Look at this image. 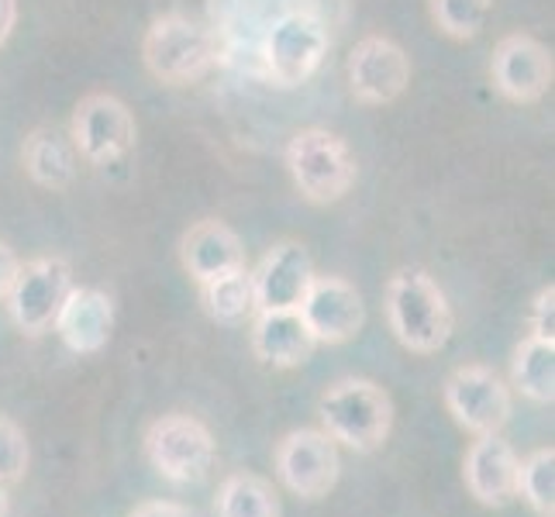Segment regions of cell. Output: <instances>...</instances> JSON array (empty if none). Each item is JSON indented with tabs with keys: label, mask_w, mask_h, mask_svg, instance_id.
Returning <instances> with one entry per match:
<instances>
[{
	"label": "cell",
	"mask_w": 555,
	"mask_h": 517,
	"mask_svg": "<svg viewBox=\"0 0 555 517\" xmlns=\"http://www.w3.org/2000/svg\"><path fill=\"white\" fill-rule=\"evenodd\" d=\"M324 435L352 452H376L393 428V400L373 379H338L318 400Z\"/></svg>",
	"instance_id": "1"
},
{
	"label": "cell",
	"mask_w": 555,
	"mask_h": 517,
	"mask_svg": "<svg viewBox=\"0 0 555 517\" xmlns=\"http://www.w3.org/2000/svg\"><path fill=\"white\" fill-rule=\"evenodd\" d=\"M387 318L397 341L417 356L442 352L455 324L442 286L421 270H400L387 283Z\"/></svg>",
	"instance_id": "2"
},
{
	"label": "cell",
	"mask_w": 555,
	"mask_h": 517,
	"mask_svg": "<svg viewBox=\"0 0 555 517\" xmlns=\"http://www.w3.org/2000/svg\"><path fill=\"white\" fill-rule=\"evenodd\" d=\"M142 60L159 83L190 87L215 69L218 42H215V35L194 25L190 17L166 14L149 25L142 38Z\"/></svg>",
	"instance_id": "3"
},
{
	"label": "cell",
	"mask_w": 555,
	"mask_h": 517,
	"mask_svg": "<svg viewBox=\"0 0 555 517\" xmlns=\"http://www.w3.org/2000/svg\"><path fill=\"white\" fill-rule=\"evenodd\" d=\"M324 52H328V28L314 14V11H283L273 17L270 28L262 31V46H259V60L266 76L276 87H300L308 83L324 63Z\"/></svg>",
	"instance_id": "4"
},
{
	"label": "cell",
	"mask_w": 555,
	"mask_h": 517,
	"mask_svg": "<svg viewBox=\"0 0 555 517\" xmlns=\"http://www.w3.org/2000/svg\"><path fill=\"white\" fill-rule=\"evenodd\" d=\"M294 186L311 204H335L356 183V156L338 135L324 128H304L286 145Z\"/></svg>",
	"instance_id": "5"
},
{
	"label": "cell",
	"mask_w": 555,
	"mask_h": 517,
	"mask_svg": "<svg viewBox=\"0 0 555 517\" xmlns=\"http://www.w3.org/2000/svg\"><path fill=\"white\" fill-rule=\"evenodd\" d=\"M149 463L169 483H201L215 466V438L190 414H166L145 435Z\"/></svg>",
	"instance_id": "6"
},
{
	"label": "cell",
	"mask_w": 555,
	"mask_h": 517,
	"mask_svg": "<svg viewBox=\"0 0 555 517\" xmlns=\"http://www.w3.org/2000/svg\"><path fill=\"white\" fill-rule=\"evenodd\" d=\"M69 290H73V273H69V262L60 256H46V259H31L25 266H17V273L4 294L17 332L46 335Z\"/></svg>",
	"instance_id": "7"
},
{
	"label": "cell",
	"mask_w": 555,
	"mask_h": 517,
	"mask_svg": "<svg viewBox=\"0 0 555 517\" xmlns=\"http://www.w3.org/2000/svg\"><path fill=\"white\" fill-rule=\"evenodd\" d=\"M135 118H131L128 104L114 98V93H90L73 111L69 142L76 156H83L93 166H111L125 159L135 148Z\"/></svg>",
	"instance_id": "8"
},
{
	"label": "cell",
	"mask_w": 555,
	"mask_h": 517,
	"mask_svg": "<svg viewBox=\"0 0 555 517\" xmlns=\"http://www.w3.org/2000/svg\"><path fill=\"white\" fill-rule=\"evenodd\" d=\"M442 397L455 425L473 438L501 435L514 408L511 387L487 366H459L455 373H449Z\"/></svg>",
	"instance_id": "9"
},
{
	"label": "cell",
	"mask_w": 555,
	"mask_h": 517,
	"mask_svg": "<svg viewBox=\"0 0 555 517\" xmlns=\"http://www.w3.org/2000/svg\"><path fill=\"white\" fill-rule=\"evenodd\" d=\"M273 463H276L280 483L291 493L304 496V501L328 496L341 476V455H338L335 438L314 428H300L286 435L276 445Z\"/></svg>",
	"instance_id": "10"
},
{
	"label": "cell",
	"mask_w": 555,
	"mask_h": 517,
	"mask_svg": "<svg viewBox=\"0 0 555 517\" xmlns=\"http://www.w3.org/2000/svg\"><path fill=\"white\" fill-rule=\"evenodd\" d=\"M349 90L359 104L383 107L393 104L411 83V60L390 38L370 35L349 52Z\"/></svg>",
	"instance_id": "11"
},
{
	"label": "cell",
	"mask_w": 555,
	"mask_h": 517,
	"mask_svg": "<svg viewBox=\"0 0 555 517\" xmlns=\"http://www.w3.org/2000/svg\"><path fill=\"white\" fill-rule=\"evenodd\" d=\"M297 314L304 318L318 345H341L362 332V324H366V303H362V294L349 280L314 276Z\"/></svg>",
	"instance_id": "12"
},
{
	"label": "cell",
	"mask_w": 555,
	"mask_h": 517,
	"mask_svg": "<svg viewBox=\"0 0 555 517\" xmlns=\"http://www.w3.org/2000/svg\"><path fill=\"white\" fill-rule=\"evenodd\" d=\"M552 52L531 35H507L493 49L490 76L501 98L511 104H534L552 87Z\"/></svg>",
	"instance_id": "13"
},
{
	"label": "cell",
	"mask_w": 555,
	"mask_h": 517,
	"mask_svg": "<svg viewBox=\"0 0 555 517\" xmlns=\"http://www.w3.org/2000/svg\"><path fill=\"white\" fill-rule=\"evenodd\" d=\"M314 280L308 248L297 242H280L253 270L256 311H297Z\"/></svg>",
	"instance_id": "14"
},
{
	"label": "cell",
	"mask_w": 555,
	"mask_h": 517,
	"mask_svg": "<svg viewBox=\"0 0 555 517\" xmlns=\"http://www.w3.org/2000/svg\"><path fill=\"white\" fill-rule=\"evenodd\" d=\"M518 466L521 458L501 435H480L466 452L463 476L466 490L487 507H504L518 496Z\"/></svg>",
	"instance_id": "15"
},
{
	"label": "cell",
	"mask_w": 555,
	"mask_h": 517,
	"mask_svg": "<svg viewBox=\"0 0 555 517\" xmlns=\"http://www.w3.org/2000/svg\"><path fill=\"white\" fill-rule=\"evenodd\" d=\"M52 332L76 356H93L111 341L114 332V303L107 294L93 286H73L66 294L60 314L52 321Z\"/></svg>",
	"instance_id": "16"
},
{
	"label": "cell",
	"mask_w": 555,
	"mask_h": 517,
	"mask_svg": "<svg viewBox=\"0 0 555 517\" xmlns=\"http://www.w3.org/2000/svg\"><path fill=\"white\" fill-rule=\"evenodd\" d=\"M180 259H183V270L201 286L218 276L245 270V248H242L238 235L224 221H215V218L197 221L183 235Z\"/></svg>",
	"instance_id": "17"
},
{
	"label": "cell",
	"mask_w": 555,
	"mask_h": 517,
	"mask_svg": "<svg viewBox=\"0 0 555 517\" xmlns=\"http://www.w3.org/2000/svg\"><path fill=\"white\" fill-rule=\"evenodd\" d=\"M318 349L314 335L297 311H256L253 314V352L266 366L294 370L304 366Z\"/></svg>",
	"instance_id": "18"
},
{
	"label": "cell",
	"mask_w": 555,
	"mask_h": 517,
	"mask_svg": "<svg viewBox=\"0 0 555 517\" xmlns=\"http://www.w3.org/2000/svg\"><path fill=\"white\" fill-rule=\"evenodd\" d=\"M22 159L28 177L46 190H66L76 172V148L55 128H35L25 139Z\"/></svg>",
	"instance_id": "19"
},
{
	"label": "cell",
	"mask_w": 555,
	"mask_h": 517,
	"mask_svg": "<svg viewBox=\"0 0 555 517\" xmlns=\"http://www.w3.org/2000/svg\"><path fill=\"white\" fill-rule=\"evenodd\" d=\"M511 383L521 397L534 404L555 400V341L528 335L511 359Z\"/></svg>",
	"instance_id": "20"
},
{
	"label": "cell",
	"mask_w": 555,
	"mask_h": 517,
	"mask_svg": "<svg viewBox=\"0 0 555 517\" xmlns=\"http://www.w3.org/2000/svg\"><path fill=\"white\" fill-rule=\"evenodd\" d=\"M218 517H283L280 493L256 473H232L218 490Z\"/></svg>",
	"instance_id": "21"
},
{
	"label": "cell",
	"mask_w": 555,
	"mask_h": 517,
	"mask_svg": "<svg viewBox=\"0 0 555 517\" xmlns=\"http://www.w3.org/2000/svg\"><path fill=\"white\" fill-rule=\"evenodd\" d=\"M204 294V308L218 324H242L256 314V294H253V273L238 270L218 276L201 286Z\"/></svg>",
	"instance_id": "22"
},
{
	"label": "cell",
	"mask_w": 555,
	"mask_h": 517,
	"mask_svg": "<svg viewBox=\"0 0 555 517\" xmlns=\"http://www.w3.org/2000/svg\"><path fill=\"white\" fill-rule=\"evenodd\" d=\"M518 493L539 517L555 514V452H552V445L534 449L518 466Z\"/></svg>",
	"instance_id": "23"
},
{
	"label": "cell",
	"mask_w": 555,
	"mask_h": 517,
	"mask_svg": "<svg viewBox=\"0 0 555 517\" xmlns=\"http://www.w3.org/2000/svg\"><path fill=\"white\" fill-rule=\"evenodd\" d=\"M428 8L438 31L466 42V38H476L487 28L493 0H428Z\"/></svg>",
	"instance_id": "24"
},
{
	"label": "cell",
	"mask_w": 555,
	"mask_h": 517,
	"mask_svg": "<svg viewBox=\"0 0 555 517\" xmlns=\"http://www.w3.org/2000/svg\"><path fill=\"white\" fill-rule=\"evenodd\" d=\"M28 469V438L11 417H0V483L11 487Z\"/></svg>",
	"instance_id": "25"
},
{
	"label": "cell",
	"mask_w": 555,
	"mask_h": 517,
	"mask_svg": "<svg viewBox=\"0 0 555 517\" xmlns=\"http://www.w3.org/2000/svg\"><path fill=\"white\" fill-rule=\"evenodd\" d=\"M528 324H531V335L555 341V335H552L555 332V290L552 286H542L539 297H534Z\"/></svg>",
	"instance_id": "26"
},
{
	"label": "cell",
	"mask_w": 555,
	"mask_h": 517,
	"mask_svg": "<svg viewBox=\"0 0 555 517\" xmlns=\"http://www.w3.org/2000/svg\"><path fill=\"white\" fill-rule=\"evenodd\" d=\"M128 517H194V514L180 504H173V501H149V504L131 510Z\"/></svg>",
	"instance_id": "27"
},
{
	"label": "cell",
	"mask_w": 555,
	"mask_h": 517,
	"mask_svg": "<svg viewBox=\"0 0 555 517\" xmlns=\"http://www.w3.org/2000/svg\"><path fill=\"white\" fill-rule=\"evenodd\" d=\"M17 266H22V262H17V256L11 253L4 242H0V297L8 294V286H11V280L17 273Z\"/></svg>",
	"instance_id": "28"
},
{
	"label": "cell",
	"mask_w": 555,
	"mask_h": 517,
	"mask_svg": "<svg viewBox=\"0 0 555 517\" xmlns=\"http://www.w3.org/2000/svg\"><path fill=\"white\" fill-rule=\"evenodd\" d=\"M17 22V0H0V46L8 42Z\"/></svg>",
	"instance_id": "29"
},
{
	"label": "cell",
	"mask_w": 555,
	"mask_h": 517,
	"mask_svg": "<svg viewBox=\"0 0 555 517\" xmlns=\"http://www.w3.org/2000/svg\"><path fill=\"white\" fill-rule=\"evenodd\" d=\"M8 510H11V496H8V487L0 483V517H8Z\"/></svg>",
	"instance_id": "30"
}]
</instances>
